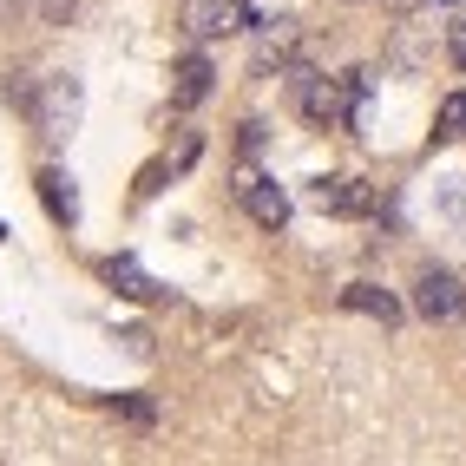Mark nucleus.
I'll return each mask as SVG.
<instances>
[{"label":"nucleus","instance_id":"obj_1","mask_svg":"<svg viewBox=\"0 0 466 466\" xmlns=\"http://www.w3.org/2000/svg\"><path fill=\"white\" fill-rule=\"evenodd\" d=\"M250 26V0H191L184 7V34L191 40H230Z\"/></svg>","mask_w":466,"mask_h":466},{"label":"nucleus","instance_id":"obj_2","mask_svg":"<svg viewBox=\"0 0 466 466\" xmlns=\"http://www.w3.org/2000/svg\"><path fill=\"white\" fill-rule=\"evenodd\" d=\"M237 204L250 210L263 230H283V224H289V198H283V184H269V177L250 171V165L237 171Z\"/></svg>","mask_w":466,"mask_h":466},{"label":"nucleus","instance_id":"obj_3","mask_svg":"<svg viewBox=\"0 0 466 466\" xmlns=\"http://www.w3.org/2000/svg\"><path fill=\"white\" fill-rule=\"evenodd\" d=\"M414 309H420L427 322H460V316H466V289H460V276L427 269L420 283H414Z\"/></svg>","mask_w":466,"mask_h":466},{"label":"nucleus","instance_id":"obj_4","mask_svg":"<svg viewBox=\"0 0 466 466\" xmlns=\"http://www.w3.org/2000/svg\"><path fill=\"white\" fill-rule=\"evenodd\" d=\"M309 204L329 210V217H368L375 210V191H368L361 177H316L309 184Z\"/></svg>","mask_w":466,"mask_h":466},{"label":"nucleus","instance_id":"obj_5","mask_svg":"<svg viewBox=\"0 0 466 466\" xmlns=\"http://www.w3.org/2000/svg\"><path fill=\"white\" fill-rule=\"evenodd\" d=\"M73 126H79V79L66 73V79H53V86H46V106H40V132H46L53 145H66V138H73Z\"/></svg>","mask_w":466,"mask_h":466},{"label":"nucleus","instance_id":"obj_6","mask_svg":"<svg viewBox=\"0 0 466 466\" xmlns=\"http://www.w3.org/2000/svg\"><path fill=\"white\" fill-rule=\"evenodd\" d=\"M210 79H217L210 59H204V53H184L177 66H171V106H177V112L204 106V99H210Z\"/></svg>","mask_w":466,"mask_h":466},{"label":"nucleus","instance_id":"obj_7","mask_svg":"<svg viewBox=\"0 0 466 466\" xmlns=\"http://www.w3.org/2000/svg\"><path fill=\"white\" fill-rule=\"evenodd\" d=\"M341 309H355V316H375L381 329L400 322V302H394L388 289H375V283H349V289H341Z\"/></svg>","mask_w":466,"mask_h":466},{"label":"nucleus","instance_id":"obj_8","mask_svg":"<svg viewBox=\"0 0 466 466\" xmlns=\"http://www.w3.org/2000/svg\"><path fill=\"white\" fill-rule=\"evenodd\" d=\"M40 198H46V210L59 217V224H79V198H73V177L66 171H40Z\"/></svg>","mask_w":466,"mask_h":466},{"label":"nucleus","instance_id":"obj_9","mask_svg":"<svg viewBox=\"0 0 466 466\" xmlns=\"http://www.w3.org/2000/svg\"><path fill=\"white\" fill-rule=\"evenodd\" d=\"M453 138H466V92H447L441 118H433V145H453Z\"/></svg>","mask_w":466,"mask_h":466},{"label":"nucleus","instance_id":"obj_10","mask_svg":"<svg viewBox=\"0 0 466 466\" xmlns=\"http://www.w3.org/2000/svg\"><path fill=\"white\" fill-rule=\"evenodd\" d=\"M106 283H118L126 296H158V283H151V276H145L132 257H112V263H106Z\"/></svg>","mask_w":466,"mask_h":466},{"label":"nucleus","instance_id":"obj_11","mask_svg":"<svg viewBox=\"0 0 466 466\" xmlns=\"http://www.w3.org/2000/svg\"><path fill=\"white\" fill-rule=\"evenodd\" d=\"M447 59H453V66H466V14L447 26Z\"/></svg>","mask_w":466,"mask_h":466},{"label":"nucleus","instance_id":"obj_12","mask_svg":"<svg viewBox=\"0 0 466 466\" xmlns=\"http://www.w3.org/2000/svg\"><path fill=\"white\" fill-rule=\"evenodd\" d=\"M433 7H460V0H433Z\"/></svg>","mask_w":466,"mask_h":466}]
</instances>
